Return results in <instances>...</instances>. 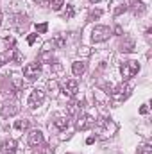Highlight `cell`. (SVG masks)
<instances>
[{
	"label": "cell",
	"instance_id": "obj_7",
	"mask_svg": "<svg viewBox=\"0 0 152 154\" xmlns=\"http://www.w3.org/2000/svg\"><path fill=\"white\" fill-rule=\"evenodd\" d=\"M77 91H79V82L75 79H68L65 84H63V93L68 95V97H75Z\"/></svg>",
	"mask_w": 152,
	"mask_h": 154
},
{
	"label": "cell",
	"instance_id": "obj_27",
	"mask_svg": "<svg viewBox=\"0 0 152 154\" xmlns=\"http://www.w3.org/2000/svg\"><path fill=\"white\" fill-rule=\"evenodd\" d=\"M114 32H116V36H122V27L116 25V27H114Z\"/></svg>",
	"mask_w": 152,
	"mask_h": 154
},
{
	"label": "cell",
	"instance_id": "obj_22",
	"mask_svg": "<svg viewBox=\"0 0 152 154\" xmlns=\"http://www.w3.org/2000/svg\"><path fill=\"white\" fill-rule=\"evenodd\" d=\"M48 88L52 90V93H57V82L56 81H48Z\"/></svg>",
	"mask_w": 152,
	"mask_h": 154
},
{
	"label": "cell",
	"instance_id": "obj_17",
	"mask_svg": "<svg viewBox=\"0 0 152 154\" xmlns=\"http://www.w3.org/2000/svg\"><path fill=\"white\" fill-rule=\"evenodd\" d=\"M63 2H65V0H48V5H50V9H54V11H59L61 5H63Z\"/></svg>",
	"mask_w": 152,
	"mask_h": 154
},
{
	"label": "cell",
	"instance_id": "obj_18",
	"mask_svg": "<svg viewBox=\"0 0 152 154\" xmlns=\"http://www.w3.org/2000/svg\"><path fill=\"white\" fill-rule=\"evenodd\" d=\"M100 16H102V11H100V9H93V11L90 13L88 20H90V22H93V20H97V18H100Z\"/></svg>",
	"mask_w": 152,
	"mask_h": 154
},
{
	"label": "cell",
	"instance_id": "obj_6",
	"mask_svg": "<svg viewBox=\"0 0 152 154\" xmlns=\"http://www.w3.org/2000/svg\"><path fill=\"white\" fill-rule=\"evenodd\" d=\"M93 125H95V118L91 115H88V113H81L79 115V118H77V129L86 131V129H90Z\"/></svg>",
	"mask_w": 152,
	"mask_h": 154
},
{
	"label": "cell",
	"instance_id": "obj_28",
	"mask_svg": "<svg viewBox=\"0 0 152 154\" xmlns=\"http://www.w3.org/2000/svg\"><path fill=\"white\" fill-rule=\"evenodd\" d=\"M93 142H95V136H90V138L86 140V143H93Z\"/></svg>",
	"mask_w": 152,
	"mask_h": 154
},
{
	"label": "cell",
	"instance_id": "obj_9",
	"mask_svg": "<svg viewBox=\"0 0 152 154\" xmlns=\"http://www.w3.org/2000/svg\"><path fill=\"white\" fill-rule=\"evenodd\" d=\"M27 142H29V145H31V147H39V145L43 143V133H41V131H38V129L31 131V133H29Z\"/></svg>",
	"mask_w": 152,
	"mask_h": 154
},
{
	"label": "cell",
	"instance_id": "obj_5",
	"mask_svg": "<svg viewBox=\"0 0 152 154\" xmlns=\"http://www.w3.org/2000/svg\"><path fill=\"white\" fill-rule=\"evenodd\" d=\"M129 93H131V88L125 86V84H120V86H116L113 91H111V97H113V100H116V102H122V100H125L129 97Z\"/></svg>",
	"mask_w": 152,
	"mask_h": 154
},
{
	"label": "cell",
	"instance_id": "obj_23",
	"mask_svg": "<svg viewBox=\"0 0 152 154\" xmlns=\"http://www.w3.org/2000/svg\"><path fill=\"white\" fill-rule=\"evenodd\" d=\"M65 43H66V39H65V38H56V45H59V47H63Z\"/></svg>",
	"mask_w": 152,
	"mask_h": 154
},
{
	"label": "cell",
	"instance_id": "obj_26",
	"mask_svg": "<svg viewBox=\"0 0 152 154\" xmlns=\"http://www.w3.org/2000/svg\"><path fill=\"white\" fill-rule=\"evenodd\" d=\"M68 111H70L72 115L75 113V104H74V102H70V104H68Z\"/></svg>",
	"mask_w": 152,
	"mask_h": 154
},
{
	"label": "cell",
	"instance_id": "obj_30",
	"mask_svg": "<svg viewBox=\"0 0 152 154\" xmlns=\"http://www.w3.org/2000/svg\"><path fill=\"white\" fill-rule=\"evenodd\" d=\"M0 25H2V13H0Z\"/></svg>",
	"mask_w": 152,
	"mask_h": 154
},
{
	"label": "cell",
	"instance_id": "obj_15",
	"mask_svg": "<svg viewBox=\"0 0 152 154\" xmlns=\"http://www.w3.org/2000/svg\"><path fill=\"white\" fill-rule=\"evenodd\" d=\"M120 50H122V52H132V50H134V41L127 39L125 43H122V45H120Z\"/></svg>",
	"mask_w": 152,
	"mask_h": 154
},
{
	"label": "cell",
	"instance_id": "obj_13",
	"mask_svg": "<svg viewBox=\"0 0 152 154\" xmlns=\"http://www.w3.org/2000/svg\"><path fill=\"white\" fill-rule=\"evenodd\" d=\"M0 152L2 154H16V142L14 140H5L0 145Z\"/></svg>",
	"mask_w": 152,
	"mask_h": 154
},
{
	"label": "cell",
	"instance_id": "obj_4",
	"mask_svg": "<svg viewBox=\"0 0 152 154\" xmlns=\"http://www.w3.org/2000/svg\"><path fill=\"white\" fill-rule=\"evenodd\" d=\"M23 75L27 77L29 81H36V79L41 75V66H39V63H29V65H25Z\"/></svg>",
	"mask_w": 152,
	"mask_h": 154
},
{
	"label": "cell",
	"instance_id": "obj_14",
	"mask_svg": "<svg viewBox=\"0 0 152 154\" xmlns=\"http://www.w3.org/2000/svg\"><path fill=\"white\" fill-rule=\"evenodd\" d=\"M72 72H74V75L81 77L84 72H86V63H82V61H75V63L72 65Z\"/></svg>",
	"mask_w": 152,
	"mask_h": 154
},
{
	"label": "cell",
	"instance_id": "obj_20",
	"mask_svg": "<svg viewBox=\"0 0 152 154\" xmlns=\"http://www.w3.org/2000/svg\"><path fill=\"white\" fill-rule=\"evenodd\" d=\"M14 127H16V129H27V127H29V122H27V120H23V122H16Z\"/></svg>",
	"mask_w": 152,
	"mask_h": 154
},
{
	"label": "cell",
	"instance_id": "obj_31",
	"mask_svg": "<svg viewBox=\"0 0 152 154\" xmlns=\"http://www.w3.org/2000/svg\"><path fill=\"white\" fill-rule=\"evenodd\" d=\"M0 65H2V59H0Z\"/></svg>",
	"mask_w": 152,
	"mask_h": 154
},
{
	"label": "cell",
	"instance_id": "obj_19",
	"mask_svg": "<svg viewBox=\"0 0 152 154\" xmlns=\"http://www.w3.org/2000/svg\"><path fill=\"white\" fill-rule=\"evenodd\" d=\"M138 154H152V147L149 143H145V145H141V147L138 149Z\"/></svg>",
	"mask_w": 152,
	"mask_h": 154
},
{
	"label": "cell",
	"instance_id": "obj_1",
	"mask_svg": "<svg viewBox=\"0 0 152 154\" xmlns=\"http://www.w3.org/2000/svg\"><path fill=\"white\" fill-rule=\"evenodd\" d=\"M120 72H122L123 81H129L140 72V63L138 61H123L120 66Z\"/></svg>",
	"mask_w": 152,
	"mask_h": 154
},
{
	"label": "cell",
	"instance_id": "obj_11",
	"mask_svg": "<svg viewBox=\"0 0 152 154\" xmlns=\"http://www.w3.org/2000/svg\"><path fill=\"white\" fill-rule=\"evenodd\" d=\"M2 61H20L22 59V56H20V52L16 50V48H9V50H5L4 54H2V57H0Z\"/></svg>",
	"mask_w": 152,
	"mask_h": 154
},
{
	"label": "cell",
	"instance_id": "obj_25",
	"mask_svg": "<svg viewBox=\"0 0 152 154\" xmlns=\"http://www.w3.org/2000/svg\"><path fill=\"white\" fill-rule=\"evenodd\" d=\"M34 41H36V34H31V36L27 38V43H29V45H32Z\"/></svg>",
	"mask_w": 152,
	"mask_h": 154
},
{
	"label": "cell",
	"instance_id": "obj_16",
	"mask_svg": "<svg viewBox=\"0 0 152 154\" xmlns=\"http://www.w3.org/2000/svg\"><path fill=\"white\" fill-rule=\"evenodd\" d=\"M75 16V5H66V11H65V18L66 20H70V18H74Z\"/></svg>",
	"mask_w": 152,
	"mask_h": 154
},
{
	"label": "cell",
	"instance_id": "obj_10",
	"mask_svg": "<svg viewBox=\"0 0 152 154\" xmlns=\"http://www.w3.org/2000/svg\"><path fill=\"white\" fill-rule=\"evenodd\" d=\"M54 125L59 129V131H66L68 127H70V118L65 115H57L54 118Z\"/></svg>",
	"mask_w": 152,
	"mask_h": 154
},
{
	"label": "cell",
	"instance_id": "obj_2",
	"mask_svg": "<svg viewBox=\"0 0 152 154\" xmlns=\"http://www.w3.org/2000/svg\"><path fill=\"white\" fill-rule=\"evenodd\" d=\"M109 36H111V29L106 27V25H97V27H93V31H91V39H93L95 43L106 41V39H109Z\"/></svg>",
	"mask_w": 152,
	"mask_h": 154
},
{
	"label": "cell",
	"instance_id": "obj_29",
	"mask_svg": "<svg viewBox=\"0 0 152 154\" xmlns=\"http://www.w3.org/2000/svg\"><path fill=\"white\" fill-rule=\"evenodd\" d=\"M90 2H93V4H95V2H100V0H90Z\"/></svg>",
	"mask_w": 152,
	"mask_h": 154
},
{
	"label": "cell",
	"instance_id": "obj_3",
	"mask_svg": "<svg viewBox=\"0 0 152 154\" xmlns=\"http://www.w3.org/2000/svg\"><path fill=\"white\" fill-rule=\"evenodd\" d=\"M43 100H45V91H41V90H32V91H31V95H29L27 106H29L31 109H36L38 106L43 104Z\"/></svg>",
	"mask_w": 152,
	"mask_h": 154
},
{
	"label": "cell",
	"instance_id": "obj_24",
	"mask_svg": "<svg viewBox=\"0 0 152 154\" xmlns=\"http://www.w3.org/2000/svg\"><path fill=\"white\" fill-rule=\"evenodd\" d=\"M140 113H141V115H147V113H149V108H147V104H143V106L140 108Z\"/></svg>",
	"mask_w": 152,
	"mask_h": 154
},
{
	"label": "cell",
	"instance_id": "obj_21",
	"mask_svg": "<svg viewBox=\"0 0 152 154\" xmlns=\"http://www.w3.org/2000/svg\"><path fill=\"white\" fill-rule=\"evenodd\" d=\"M47 29H48V25H47V23H36V31H38V32H47Z\"/></svg>",
	"mask_w": 152,
	"mask_h": 154
},
{
	"label": "cell",
	"instance_id": "obj_12",
	"mask_svg": "<svg viewBox=\"0 0 152 154\" xmlns=\"http://www.w3.org/2000/svg\"><path fill=\"white\" fill-rule=\"evenodd\" d=\"M127 7H129L134 14H143V13L147 11V5H145L143 2H140V0H131Z\"/></svg>",
	"mask_w": 152,
	"mask_h": 154
},
{
	"label": "cell",
	"instance_id": "obj_8",
	"mask_svg": "<svg viewBox=\"0 0 152 154\" xmlns=\"http://www.w3.org/2000/svg\"><path fill=\"white\" fill-rule=\"evenodd\" d=\"M18 111H20V106H18L16 102H5V104L2 106V109H0L2 116H14Z\"/></svg>",
	"mask_w": 152,
	"mask_h": 154
}]
</instances>
